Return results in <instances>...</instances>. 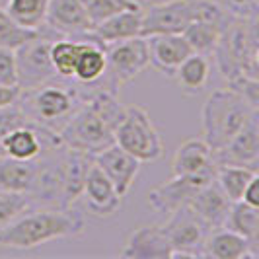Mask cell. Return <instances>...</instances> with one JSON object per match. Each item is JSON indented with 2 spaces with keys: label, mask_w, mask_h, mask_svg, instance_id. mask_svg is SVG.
Here are the masks:
<instances>
[{
  "label": "cell",
  "mask_w": 259,
  "mask_h": 259,
  "mask_svg": "<svg viewBox=\"0 0 259 259\" xmlns=\"http://www.w3.org/2000/svg\"><path fill=\"white\" fill-rule=\"evenodd\" d=\"M123 111L125 105L117 100V94L102 88L92 90L84 104L59 131L61 144L70 150L98 154L115 143V129Z\"/></svg>",
  "instance_id": "1"
},
{
  "label": "cell",
  "mask_w": 259,
  "mask_h": 259,
  "mask_svg": "<svg viewBox=\"0 0 259 259\" xmlns=\"http://www.w3.org/2000/svg\"><path fill=\"white\" fill-rule=\"evenodd\" d=\"M86 234V219L74 207L29 208L0 232V246L33 249L53 240L80 238Z\"/></svg>",
  "instance_id": "2"
},
{
  "label": "cell",
  "mask_w": 259,
  "mask_h": 259,
  "mask_svg": "<svg viewBox=\"0 0 259 259\" xmlns=\"http://www.w3.org/2000/svg\"><path fill=\"white\" fill-rule=\"evenodd\" d=\"M90 86H84L74 78H53L31 90H22L18 104L33 123L59 133L61 127L72 117L84 100Z\"/></svg>",
  "instance_id": "3"
},
{
  "label": "cell",
  "mask_w": 259,
  "mask_h": 259,
  "mask_svg": "<svg viewBox=\"0 0 259 259\" xmlns=\"http://www.w3.org/2000/svg\"><path fill=\"white\" fill-rule=\"evenodd\" d=\"M253 113H257V107H253L242 94L232 88L210 92L201 109L203 141L210 146L212 152L221 150Z\"/></svg>",
  "instance_id": "4"
},
{
  "label": "cell",
  "mask_w": 259,
  "mask_h": 259,
  "mask_svg": "<svg viewBox=\"0 0 259 259\" xmlns=\"http://www.w3.org/2000/svg\"><path fill=\"white\" fill-rule=\"evenodd\" d=\"M115 144L141 162H158L164 156V141L143 105H127L115 129Z\"/></svg>",
  "instance_id": "5"
},
{
  "label": "cell",
  "mask_w": 259,
  "mask_h": 259,
  "mask_svg": "<svg viewBox=\"0 0 259 259\" xmlns=\"http://www.w3.org/2000/svg\"><path fill=\"white\" fill-rule=\"evenodd\" d=\"M105 49V72L100 80L104 90L117 94L125 84L133 82L141 72H144L148 61L146 37H133L125 41H115L104 45Z\"/></svg>",
  "instance_id": "6"
},
{
  "label": "cell",
  "mask_w": 259,
  "mask_h": 259,
  "mask_svg": "<svg viewBox=\"0 0 259 259\" xmlns=\"http://www.w3.org/2000/svg\"><path fill=\"white\" fill-rule=\"evenodd\" d=\"M53 31L45 27V33L27 41L16 49V74H18V88L31 90L41 84L57 78V72L51 63V41L57 39Z\"/></svg>",
  "instance_id": "7"
},
{
  "label": "cell",
  "mask_w": 259,
  "mask_h": 259,
  "mask_svg": "<svg viewBox=\"0 0 259 259\" xmlns=\"http://www.w3.org/2000/svg\"><path fill=\"white\" fill-rule=\"evenodd\" d=\"M168 236L176 257H203V244L207 240L208 228L201 217L189 205L176 208L168 214V221L162 226Z\"/></svg>",
  "instance_id": "8"
},
{
  "label": "cell",
  "mask_w": 259,
  "mask_h": 259,
  "mask_svg": "<svg viewBox=\"0 0 259 259\" xmlns=\"http://www.w3.org/2000/svg\"><path fill=\"white\" fill-rule=\"evenodd\" d=\"M143 27L141 35H160V33H182L195 20L191 0H162L141 8Z\"/></svg>",
  "instance_id": "9"
},
{
  "label": "cell",
  "mask_w": 259,
  "mask_h": 259,
  "mask_svg": "<svg viewBox=\"0 0 259 259\" xmlns=\"http://www.w3.org/2000/svg\"><path fill=\"white\" fill-rule=\"evenodd\" d=\"M214 180V174H197V176H174L169 182L154 187L148 193V207L158 214L174 212L176 208L191 203L195 193Z\"/></svg>",
  "instance_id": "10"
},
{
  "label": "cell",
  "mask_w": 259,
  "mask_h": 259,
  "mask_svg": "<svg viewBox=\"0 0 259 259\" xmlns=\"http://www.w3.org/2000/svg\"><path fill=\"white\" fill-rule=\"evenodd\" d=\"M217 164H236L257 169L259 162V111L234 135L221 150L212 152Z\"/></svg>",
  "instance_id": "11"
},
{
  "label": "cell",
  "mask_w": 259,
  "mask_h": 259,
  "mask_svg": "<svg viewBox=\"0 0 259 259\" xmlns=\"http://www.w3.org/2000/svg\"><path fill=\"white\" fill-rule=\"evenodd\" d=\"M94 164L107 176V180L113 183L117 193L121 197H127L133 183L141 171V160L131 156L127 150H123L119 144H109L107 148L94 154Z\"/></svg>",
  "instance_id": "12"
},
{
  "label": "cell",
  "mask_w": 259,
  "mask_h": 259,
  "mask_svg": "<svg viewBox=\"0 0 259 259\" xmlns=\"http://www.w3.org/2000/svg\"><path fill=\"white\" fill-rule=\"evenodd\" d=\"M45 27L59 37H84L92 24L80 0H47Z\"/></svg>",
  "instance_id": "13"
},
{
  "label": "cell",
  "mask_w": 259,
  "mask_h": 259,
  "mask_svg": "<svg viewBox=\"0 0 259 259\" xmlns=\"http://www.w3.org/2000/svg\"><path fill=\"white\" fill-rule=\"evenodd\" d=\"M80 197H84L86 208L98 219H109L117 214L123 203V197L117 193L113 183L107 180V176L96 164L90 166Z\"/></svg>",
  "instance_id": "14"
},
{
  "label": "cell",
  "mask_w": 259,
  "mask_h": 259,
  "mask_svg": "<svg viewBox=\"0 0 259 259\" xmlns=\"http://www.w3.org/2000/svg\"><path fill=\"white\" fill-rule=\"evenodd\" d=\"M146 45H148L150 66L156 68L160 74L169 78H174V72L183 63V59L193 53L182 33L148 35L146 37Z\"/></svg>",
  "instance_id": "15"
},
{
  "label": "cell",
  "mask_w": 259,
  "mask_h": 259,
  "mask_svg": "<svg viewBox=\"0 0 259 259\" xmlns=\"http://www.w3.org/2000/svg\"><path fill=\"white\" fill-rule=\"evenodd\" d=\"M125 259H171L174 249L162 226H139L129 234L119 253Z\"/></svg>",
  "instance_id": "16"
},
{
  "label": "cell",
  "mask_w": 259,
  "mask_h": 259,
  "mask_svg": "<svg viewBox=\"0 0 259 259\" xmlns=\"http://www.w3.org/2000/svg\"><path fill=\"white\" fill-rule=\"evenodd\" d=\"M141 8L123 10V12L109 16L107 20H104L98 26L92 27L90 31L86 33V37L96 41V43H100V45L115 43V41H125V39L133 37H143L141 35V27H143Z\"/></svg>",
  "instance_id": "17"
},
{
  "label": "cell",
  "mask_w": 259,
  "mask_h": 259,
  "mask_svg": "<svg viewBox=\"0 0 259 259\" xmlns=\"http://www.w3.org/2000/svg\"><path fill=\"white\" fill-rule=\"evenodd\" d=\"M217 160L203 139H187L185 143L178 146L171 169L174 176H197V174H214L217 171Z\"/></svg>",
  "instance_id": "18"
},
{
  "label": "cell",
  "mask_w": 259,
  "mask_h": 259,
  "mask_svg": "<svg viewBox=\"0 0 259 259\" xmlns=\"http://www.w3.org/2000/svg\"><path fill=\"white\" fill-rule=\"evenodd\" d=\"M189 207L201 217V221L205 222L210 230H217V228H224V222L228 219L232 201L224 195V191L219 187V183L210 180L207 185H203L195 193Z\"/></svg>",
  "instance_id": "19"
},
{
  "label": "cell",
  "mask_w": 259,
  "mask_h": 259,
  "mask_svg": "<svg viewBox=\"0 0 259 259\" xmlns=\"http://www.w3.org/2000/svg\"><path fill=\"white\" fill-rule=\"evenodd\" d=\"M203 257L212 259H253L257 257V247H253L244 236L228 228L210 230L203 244Z\"/></svg>",
  "instance_id": "20"
},
{
  "label": "cell",
  "mask_w": 259,
  "mask_h": 259,
  "mask_svg": "<svg viewBox=\"0 0 259 259\" xmlns=\"http://www.w3.org/2000/svg\"><path fill=\"white\" fill-rule=\"evenodd\" d=\"M66 148V146H65ZM94 164V156L80 150H65V174H63V205L72 207L80 199L86 176Z\"/></svg>",
  "instance_id": "21"
},
{
  "label": "cell",
  "mask_w": 259,
  "mask_h": 259,
  "mask_svg": "<svg viewBox=\"0 0 259 259\" xmlns=\"http://www.w3.org/2000/svg\"><path fill=\"white\" fill-rule=\"evenodd\" d=\"M210 72H212V68H210V61L207 55L191 53L189 57L183 59L182 65L178 66V70L174 72V78L185 96H199L208 86Z\"/></svg>",
  "instance_id": "22"
},
{
  "label": "cell",
  "mask_w": 259,
  "mask_h": 259,
  "mask_svg": "<svg viewBox=\"0 0 259 259\" xmlns=\"http://www.w3.org/2000/svg\"><path fill=\"white\" fill-rule=\"evenodd\" d=\"M86 37V35H84ZM105 72V49L104 45L92 41L86 37V43L80 51V57L76 61V68H74V80L96 88L100 84V80L104 78Z\"/></svg>",
  "instance_id": "23"
},
{
  "label": "cell",
  "mask_w": 259,
  "mask_h": 259,
  "mask_svg": "<svg viewBox=\"0 0 259 259\" xmlns=\"http://www.w3.org/2000/svg\"><path fill=\"white\" fill-rule=\"evenodd\" d=\"M35 176V160H16L0 154V189L26 193Z\"/></svg>",
  "instance_id": "24"
},
{
  "label": "cell",
  "mask_w": 259,
  "mask_h": 259,
  "mask_svg": "<svg viewBox=\"0 0 259 259\" xmlns=\"http://www.w3.org/2000/svg\"><path fill=\"white\" fill-rule=\"evenodd\" d=\"M86 37H57L51 41V63L61 78H74V68Z\"/></svg>",
  "instance_id": "25"
},
{
  "label": "cell",
  "mask_w": 259,
  "mask_h": 259,
  "mask_svg": "<svg viewBox=\"0 0 259 259\" xmlns=\"http://www.w3.org/2000/svg\"><path fill=\"white\" fill-rule=\"evenodd\" d=\"M224 228L244 236L253 247L259 244V207H251L244 201H236L230 207Z\"/></svg>",
  "instance_id": "26"
},
{
  "label": "cell",
  "mask_w": 259,
  "mask_h": 259,
  "mask_svg": "<svg viewBox=\"0 0 259 259\" xmlns=\"http://www.w3.org/2000/svg\"><path fill=\"white\" fill-rule=\"evenodd\" d=\"M226 27L219 26L214 22H207V20H193L189 26L182 31L185 41L189 43L191 51L201 53V55H212L219 41L222 37V31Z\"/></svg>",
  "instance_id": "27"
},
{
  "label": "cell",
  "mask_w": 259,
  "mask_h": 259,
  "mask_svg": "<svg viewBox=\"0 0 259 259\" xmlns=\"http://www.w3.org/2000/svg\"><path fill=\"white\" fill-rule=\"evenodd\" d=\"M257 174V169L246 168V166H236V164H219L214 171V182L219 183L224 195L236 203L242 199V193L246 189L249 180Z\"/></svg>",
  "instance_id": "28"
},
{
  "label": "cell",
  "mask_w": 259,
  "mask_h": 259,
  "mask_svg": "<svg viewBox=\"0 0 259 259\" xmlns=\"http://www.w3.org/2000/svg\"><path fill=\"white\" fill-rule=\"evenodd\" d=\"M4 10L22 27L41 29L45 26L47 0H6Z\"/></svg>",
  "instance_id": "29"
},
{
  "label": "cell",
  "mask_w": 259,
  "mask_h": 259,
  "mask_svg": "<svg viewBox=\"0 0 259 259\" xmlns=\"http://www.w3.org/2000/svg\"><path fill=\"white\" fill-rule=\"evenodd\" d=\"M45 33V26L41 29H27L22 27L20 24H16L10 14L6 12L4 8H0V47H6V49H18L20 45H24L31 39L39 37Z\"/></svg>",
  "instance_id": "30"
},
{
  "label": "cell",
  "mask_w": 259,
  "mask_h": 259,
  "mask_svg": "<svg viewBox=\"0 0 259 259\" xmlns=\"http://www.w3.org/2000/svg\"><path fill=\"white\" fill-rule=\"evenodd\" d=\"M84 6V12L90 20L92 27L98 26L100 22L107 20L109 16L119 14L123 10H133L141 8L143 4L139 0H80Z\"/></svg>",
  "instance_id": "31"
},
{
  "label": "cell",
  "mask_w": 259,
  "mask_h": 259,
  "mask_svg": "<svg viewBox=\"0 0 259 259\" xmlns=\"http://www.w3.org/2000/svg\"><path fill=\"white\" fill-rule=\"evenodd\" d=\"M31 208V201L26 193H14L0 189V232Z\"/></svg>",
  "instance_id": "32"
},
{
  "label": "cell",
  "mask_w": 259,
  "mask_h": 259,
  "mask_svg": "<svg viewBox=\"0 0 259 259\" xmlns=\"http://www.w3.org/2000/svg\"><path fill=\"white\" fill-rule=\"evenodd\" d=\"M0 84L18 86V74H16V51L0 47Z\"/></svg>",
  "instance_id": "33"
},
{
  "label": "cell",
  "mask_w": 259,
  "mask_h": 259,
  "mask_svg": "<svg viewBox=\"0 0 259 259\" xmlns=\"http://www.w3.org/2000/svg\"><path fill=\"white\" fill-rule=\"evenodd\" d=\"M240 201H244V203L251 205V207H259V174H255L249 180V183L246 185V189H244Z\"/></svg>",
  "instance_id": "34"
},
{
  "label": "cell",
  "mask_w": 259,
  "mask_h": 259,
  "mask_svg": "<svg viewBox=\"0 0 259 259\" xmlns=\"http://www.w3.org/2000/svg\"><path fill=\"white\" fill-rule=\"evenodd\" d=\"M20 88L18 86H8V84H0V109L2 107H8L14 102H18L20 98Z\"/></svg>",
  "instance_id": "35"
}]
</instances>
